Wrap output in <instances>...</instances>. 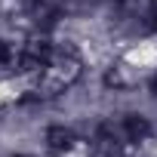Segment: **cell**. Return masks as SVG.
I'll return each mask as SVG.
<instances>
[{
  "mask_svg": "<svg viewBox=\"0 0 157 157\" xmlns=\"http://www.w3.org/2000/svg\"><path fill=\"white\" fill-rule=\"evenodd\" d=\"M10 157H40V154H31V151H16V154H10Z\"/></svg>",
  "mask_w": 157,
  "mask_h": 157,
  "instance_id": "obj_1",
  "label": "cell"
}]
</instances>
